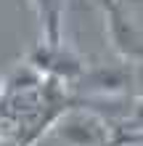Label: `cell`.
<instances>
[{
	"label": "cell",
	"mask_w": 143,
	"mask_h": 146,
	"mask_svg": "<svg viewBox=\"0 0 143 146\" xmlns=\"http://www.w3.org/2000/svg\"><path fill=\"white\" fill-rule=\"evenodd\" d=\"M50 138H56L61 146H106L109 143V119L88 106L72 104L66 106L56 122L48 130Z\"/></svg>",
	"instance_id": "6da1fadb"
},
{
	"label": "cell",
	"mask_w": 143,
	"mask_h": 146,
	"mask_svg": "<svg viewBox=\"0 0 143 146\" xmlns=\"http://www.w3.org/2000/svg\"><path fill=\"white\" fill-rule=\"evenodd\" d=\"M103 16H106V32L114 53L122 61L140 64L143 61V29L132 16L125 11L122 0H103Z\"/></svg>",
	"instance_id": "7a4b0ae2"
},
{
	"label": "cell",
	"mask_w": 143,
	"mask_h": 146,
	"mask_svg": "<svg viewBox=\"0 0 143 146\" xmlns=\"http://www.w3.org/2000/svg\"><path fill=\"white\" fill-rule=\"evenodd\" d=\"M29 66H35V69L43 74V77H53V80H61V82H77L82 72H85V64H82V58L74 53L72 48L64 45L61 42H40V45L29 53Z\"/></svg>",
	"instance_id": "3957f363"
},
{
	"label": "cell",
	"mask_w": 143,
	"mask_h": 146,
	"mask_svg": "<svg viewBox=\"0 0 143 146\" xmlns=\"http://www.w3.org/2000/svg\"><path fill=\"white\" fill-rule=\"evenodd\" d=\"M132 66L130 61L114 64V66H96V69H85L77 82L88 85L93 98H114V96H127L132 85Z\"/></svg>",
	"instance_id": "277c9868"
},
{
	"label": "cell",
	"mask_w": 143,
	"mask_h": 146,
	"mask_svg": "<svg viewBox=\"0 0 143 146\" xmlns=\"http://www.w3.org/2000/svg\"><path fill=\"white\" fill-rule=\"evenodd\" d=\"M40 19V29H43L45 42H61V21H64V0H32Z\"/></svg>",
	"instance_id": "5b68a950"
},
{
	"label": "cell",
	"mask_w": 143,
	"mask_h": 146,
	"mask_svg": "<svg viewBox=\"0 0 143 146\" xmlns=\"http://www.w3.org/2000/svg\"><path fill=\"white\" fill-rule=\"evenodd\" d=\"M132 122H138L140 127H143V96H138V98H132V106H130V114H127Z\"/></svg>",
	"instance_id": "8992f818"
},
{
	"label": "cell",
	"mask_w": 143,
	"mask_h": 146,
	"mask_svg": "<svg viewBox=\"0 0 143 146\" xmlns=\"http://www.w3.org/2000/svg\"><path fill=\"white\" fill-rule=\"evenodd\" d=\"M0 146H19V141L11 138V135H0Z\"/></svg>",
	"instance_id": "52a82bcc"
}]
</instances>
